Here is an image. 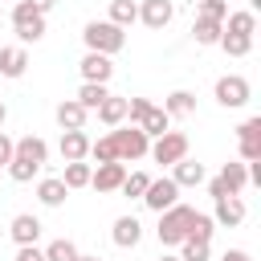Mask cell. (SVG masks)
<instances>
[{
    "instance_id": "ee69618b",
    "label": "cell",
    "mask_w": 261,
    "mask_h": 261,
    "mask_svg": "<svg viewBox=\"0 0 261 261\" xmlns=\"http://www.w3.org/2000/svg\"><path fill=\"white\" fill-rule=\"evenodd\" d=\"M159 261H179V257H171V253H163V257H159Z\"/></svg>"
},
{
    "instance_id": "d590c367",
    "label": "cell",
    "mask_w": 261,
    "mask_h": 261,
    "mask_svg": "<svg viewBox=\"0 0 261 261\" xmlns=\"http://www.w3.org/2000/svg\"><path fill=\"white\" fill-rule=\"evenodd\" d=\"M196 16H212V20H224L228 16V4L224 0H200V12Z\"/></svg>"
},
{
    "instance_id": "e575fe53",
    "label": "cell",
    "mask_w": 261,
    "mask_h": 261,
    "mask_svg": "<svg viewBox=\"0 0 261 261\" xmlns=\"http://www.w3.org/2000/svg\"><path fill=\"white\" fill-rule=\"evenodd\" d=\"M179 261H208V241H179Z\"/></svg>"
},
{
    "instance_id": "8fae6325",
    "label": "cell",
    "mask_w": 261,
    "mask_h": 261,
    "mask_svg": "<svg viewBox=\"0 0 261 261\" xmlns=\"http://www.w3.org/2000/svg\"><path fill=\"white\" fill-rule=\"evenodd\" d=\"M122 179H126V163H98L94 171H90V188H98V192H118L122 188Z\"/></svg>"
},
{
    "instance_id": "9c48e42d",
    "label": "cell",
    "mask_w": 261,
    "mask_h": 261,
    "mask_svg": "<svg viewBox=\"0 0 261 261\" xmlns=\"http://www.w3.org/2000/svg\"><path fill=\"white\" fill-rule=\"evenodd\" d=\"M175 200H179V184H175L171 175L151 179V184H147V192H143V204H147L151 212H163V208H171Z\"/></svg>"
},
{
    "instance_id": "836d02e7",
    "label": "cell",
    "mask_w": 261,
    "mask_h": 261,
    "mask_svg": "<svg viewBox=\"0 0 261 261\" xmlns=\"http://www.w3.org/2000/svg\"><path fill=\"white\" fill-rule=\"evenodd\" d=\"M90 159H98V163H114V159H118V155H114V139H110V135L90 139Z\"/></svg>"
},
{
    "instance_id": "4fadbf2b",
    "label": "cell",
    "mask_w": 261,
    "mask_h": 261,
    "mask_svg": "<svg viewBox=\"0 0 261 261\" xmlns=\"http://www.w3.org/2000/svg\"><path fill=\"white\" fill-rule=\"evenodd\" d=\"M212 220H216L220 228H237V224L245 220V200H241V196H216Z\"/></svg>"
},
{
    "instance_id": "ba28073f",
    "label": "cell",
    "mask_w": 261,
    "mask_h": 261,
    "mask_svg": "<svg viewBox=\"0 0 261 261\" xmlns=\"http://www.w3.org/2000/svg\"><path fill=\"white\" fill-rule=\"evenodd\" d=\"M147 155H151L155 163L171 167V163H179V159L188 155V135H184V130H163V135L147 147Z\"/></svg>"
},
{
    "instance_id": "6da1fadb",
    "label": "cell",
    "mask_w": 261,
    "mask_h": 261,
    "mask_svg": "<svg viewBox=\"0 0 261 261\" xmlns=\"http://www.w3.org/2000/svg\"><path fill=\"white\" fill-rule=\"evenodd\" d=\"M49 163V143L41 135H24V139H12V159H8V175L16 184H29L41 167Z\"/></svg>"
},
{
    "instance_id": "8d00e7d4",
    "label": "cell",
    "mask_w": 261,
    "mask_h": 261,
    "mask_svg": "<svg viewBox=\"0 0 261 261\" xmlns=\"http://www.w3.org/2000/svg\"><path fill=\"white\" fill-rule=\"evenodd\" d=\"M12 261H45V253L37 245H16V257Z\"/></svg>"
},
{
    "instance_id": "9a60e30c",
    "label": "cell",
    "mask_w": 261,
    "mask_h": 261,
    "mask_svg": "<svg viewBox=\"0 0 261 261\" xmlns=\"http://www.w3.org/2000/svg\"><path fill=\"white\" fill-rule=\"evenodd\" d=\"M57 151H61L65 163H73V159H90V135H86V130H61Z\"/></svg>"
},
{
    "instance_id": "60d3db41",
    "label": "cell",
    "mask_w": 261,
    "mask_h": 261,
    "mask_svg": "<svg viewBox=\"0 0 261 261\" xmlns=\"http://www.w3.org/2000/svg\"><path fill=\"white\" fill-rule=\"evenodd\" d=\"M4 118H8V106H4V102H0V126H4Z\"/></svg>"
},
{
    "instance_id": "44dd1931",
    "label": "cell",
    "mask_w": 261,
    "mask_h": 261,
    "mask_svg": "<svg viewBox=\"0 0 261 261\" xmlns=\"http://www.w3.org/2000/svg\"><path fill=\"white\" fill-rule=\"evenodd\" d=\"M65 196H69V188L61 184V175H45V179L37 184V200H41L45 208H61Z\"/></svg>"
},
{
    "instance_id": "ffe728a7",
    "label": "cell",
    "mask_w": 261,
    "mask_h": 261,
    "mask_svg": "<svg viewBox=\"0 0 261 261\" xmlns=\"http://www.w3.org/2000/svg\"><path fill=\"white\" fill-rule=\"evenodd\" d=\"M24 69H29L24 45H4V49H0V73H4V77H24Z\"/></svg>"
},
{
    "instance_id": "52a82bcc",
    "label": "cell",
    "mask_w": 261,
    "mask_h": 261,
    "mask_svg": "<svg viewBox=\"0 0 261 261\" xmlns=\"http://www.w3.org/2000/svg\"><path fill=\"white\" fill-rule=\"evenodd\" d=\"M216 102L224 106V110H241L249 98H253V86L241 77V73H224V77H216Z\"/></svg>"
},
{
    "instance_id": "f35d334b",
    "label": "cell",
    "mask_w": 261,
    "mask_h": 261,
    "mask_svg": "<svg viewBox=\"0 0 261 261\" xmlns=\"http://www.w3.org/2000/svg\"><path fill=\"white\" fill-rule=\"evenodd\" d=\"M220 261H253V257H249L245 249H224V257H220Z\"/></svg>"
},
{
    "instance_id": "b9f144b4",
    "label": "cell",
    "mask_w": 261,
    "mask_h": 261,
    "mask_svg": "<svg viewBox=\"0 0 261 261\" xmlns=\"http://www.w3.org/2000/svg\"><path fill=\"white\" fill-rule=\"evenodd\" d=\"M257 8H261V0H249V12H257Z\"/></svg>"
},
{
    "instance_id": "7a4b0ae2",
    "label": "cell",
    "mask_w": 261,
    "mask_h": 261,
    "mask_svg": "<svg viewBox=\"0 0 261 261\" xmlns=\"http://www.w3.org/2000/svg\"><path fill=\"white\" fill-rule=\"evenodd\" d=\"M192 204H171V208H163L159 212V228H155V237H159V245L163 249H171V245H179L184 237H188V224H192Z\"/></svg>"
},
{
    "instance_id": "d6a6232c",
    "label": "cell",
    "mask_w": 261,
    "mask_h": 261,
    "mask_svg": "<svg viewBox=\"0 0 261 261\" xmlns=\"http://www.w3.org/2000/svg\"><path fill=\"white\" fill-rule=\"evenodd\" d=\"M41 253H45V261H73V257H77V245L65 241V237H57V241H49Z\"/></svg>"
},
{
    "instance_id": "277c9868",
    "label": "cell",
    "mask_w": 261,
    "mask_h": 261,
    "mask_svg": "<svg viewBox=\"0 0 261 261\" xmlns=\"http://www.w3.org/2000/svg\"><path fill=\"white\" fill-rule=\"evenodd\" d=\"M12 29H16V41H20V45L41 41V37H45V12H37L29 0H16V4H12Z\"/></svg>"
},
{
    "instance_id": "5bb4252c",
    "label": "cell",
    "mask_w": 261,
    "mask_h": 261,
    "mask_svg": "<svg viewBox=\"0 0 261 261\" xmlns=\"http://www.w3.org/2000/svg\"><path fill=\"white\" fill-rule=\"evenodd\" d=\"M77 69H82V82H110L114 77V61L106 53H86Z\"/></svg>"
},
{
    "instance_id": "d6986e66",
    "label": "cell",
    "mask_w": 261,
    "mask_h": 261,
    "mask_svg": "<svg viewBox=\"0 0 261 261\" xmlns=\"http://www.w3.org/2000/svg\"><path fill=\"white\" fill-rule=\"evenodd\" d=\"M110 237H114V245H118V249H135V245L143 241V224H139L135 216H118V220H114V228H110Z\"/></svg>"
},
{
    "instance_id": "f1b7e54d",
    "label": "cell",
    "mask_w": 261,
    "mask_h": 261,
    "mask_svg": "<svg viewBox=\"0 0 261 261\" xmlns=\"http://www.w3.org/2000/svg\"><path fill=\"white\" fill-rule=\"evenodd\" d=\"M135 20H139V4H135V0H110V24L126 29V24H135Z\"/></svg>"
},
{
    "instance_id": "603a6c76",
    "label": "cell",
    "mask_w": 261,
    "mask_h": 261,
    "mask_svg": "<svg viewBox=\"0 0 261 261\" xmlns=\"http://www.w3.org/2000/svg\"><path fill=\"white\" fill-rule=\"evenodd\" d=\"M94 114H98V122H106V126H122V122H126V98L106 94V98H102V106H98Z\"/></svg>"
},
{
    "instance_id": "7402d4cb",
    "label": "cell",
    "mask_w": 261,
    "mask_h": 261,
    "mask_svg": "<svg viewBox=\"0 0 261 261\" xmlns=\"http://www.w3.org/2000/svg\"><path fill=\"white\" fill-rule=\"evenodd\" d=\"M139 130H143L147 139H159L163 130H171V114H167L163 106H147V114L139 118Z\"/></svg>"
},
{
    "instance_id": "30bf717a",
    "label": "cell",
    "mask_w": 261,
    "mask_h": 261,
    "mask_svg": "<svg viewBox=\"0 0 261 261\" xmlns=\"http://www.w3.org/2000/svg\"><path fill=\"white\" fill-rule=\"evenodd\" d=\"M237 151H241V163L261 159V118H245L237 126Z\"/></svg>"
},
{
    "instance_id": "2e32d148",
    "label": "cell",
    "mask_w": 261,
    "mask_h": 261,
    "mask_svg": "<svg viewBox=\"0 0 261 261\" xmlns=\"http://www.w3.org/2000/svg\"><path fill=\"white\" fill-rule=\"evenodd\" d=\"M8 237H12L16 245H37V241H41V220H37L33 212H20V216H12Z\"/></svg>"
},
{
    "instance_id": "e0dca14e",
    "label": "cell",
    "mask_w": 261,
    "mask_h": 261,
    "mask_svg": "<svg viewBox=\"0 0 261 261\" xmlns=\"http://www.w3.org/2000/svg\"><path fill=\"white\" fill-rule=\"evenodd\" d=\"M53 114H57V126H61V130H86V114H90V110H86L77 98H65Z\"/></svg>"
},
{
    "instance_id": "7bdbcfd3",
    "label": "cell",
    "mask_w": 261,
    "mask_h": 261,
    "mask_svg": "<svg viewBox=\"0 0 261 261\" xmlns=\"http://www.w3.org/2000/svg\"><path fill=\"white\" fill-rule=\"evenodd\" d=\"M73 261H102V257H82V253H77V257H73Z\"/></svg>"
},
{
    "instance_id": "d4e9b609",
    "label": "cell",
    "mask_w": 261,
    "mask_h": 261,
    "mask_svg": "<svg viewBox=\"0 0 261 261\" xmlns=\"http://www.w3.org/2000/svg\"><path fill=\"white\" fill-rule=\"evenodd\" d=\"M220 33H224V20H212V16H196V24H192L196 45H216Z\"/></svg>"
},
{
    "instance_id": "4dcf8cb0",
    "label": "cell",
    "mask_w": 261,
    "mask_h": 261,
    "mask_svg": "<svg viewBox=\"0 0 261 261\" xmlns=\"http://www.w3.org/2000/svg\"><path fill=\"white\" fill-rule=\"evenodd\" d=\"M147 184H151V175L147 171H126V179H122V196L126 200H143V192H147Z\"/></svg>"
},
{
    "instance_id": "ac0fdd59",
    "label": "cell",
    "mask_w": 261,
    "mask_h": 261,
    "mask_svg": "<svg viewBox=\"0 0 261 261\" xmlns=\"http://www.w3.org/2000/svg\"><path fill=\"white\" fill-rule=\"evenodd\" d=\"M171 179L179 184V188H200L208 175H204V163H196V159H179V163H171Z\"/></svg>"
},
{
    "instance_id": "7c38bea8",
    "label": "cell",
    "mask_w": 261,
    "mask_h": 261,
    "mask_svg": "<svg viewBox=\"0 0 261 261\" xmlns=\"http://www.w3.org/2000/svg\"><path fill=\"white\" fill-rule=\"evenodd\" d=\"M171 16H175V4H171V0H143V4H139V20H143L147 29H155V33L167 29Z\"/></svg>"
},
{
    "instance_id": "484cf974",
    "label": "cell",
    "mask_w": 261,
    "mask_h": 261,
    "mask_svg": "<svg viewBox=\"0 0 261 261\" xmlns=\"http://www.w3.org/2000/svg\"><path fill=\"white\" fill-rule=\"evenodd\" d=\"M90 163L86 159H73V163H65V175H61V184L69 188V192H77V188H90Z\"/></svg>"
},
{
    "instance_id": "cb8c5ba5",
    "label": "cell",
    "mask_w": 261,
    "mask_h": 261,
    "mask_svg": "<svg viewBox=\"0 0 261 261\" xmlns=\"http://www.w3.org/2000/svg\"><path fill=\"white\" fill-rule=\"evenodd\" d=\"M163 110L171 118H188V114H196V94L192 90H171L167 102H163Z\"/></svg>"
},
{
    "instance_id": "ab89813d",
    "label": "cell",
    "mask_w": 261,
    "mask_h": 261,
    "mask_svg": "<svg viewBox=\"0 0 261 261\" xmlns=\"http://www.w3.org/2000/svg\"><path fill=\"white\" fill-rule=\"evenodd\" d=\"M29 4H33V8H37V12H49V8H53V4H57V0H29Z\"/></svg>"
},
{
    "instance_id": "5b68a950",
    "label": "cell",
    "mask_w": 261,
    "mask_h": 261,
    "mask_svg": "<svg viewBox=\"0 0 261 261\" xmlns=\"http://www.w3.org/2000/svg\"><path fill=\"white\" fill-rule=\"evenodd\" d=\"M110 139H114V155H118V163H135V159H143L147 147H151V139H147L139 126H114Z\"/></svg>"
},
{
    "instance_id": "83f0119b",
    "label": "cell",
    "mask_w": 261,
    "mask_h": 261,
    "mask_svg": "<svg viewBox=\"0 0 261 261\" xmlns=\"http://www.w3.org/2000/svg\"><path fill=\"white\" fill-rule=\"evenodd\" d=\"M106 94H110V90H106V82H82V86H77V94H73V98H77V102H82V106H86V110H98V106H102V98H106Z\"/></svg>"
},
{
    "instance_id": "4316f807",
    "label": "cell",
    "mask_w": 261,
    "mask_h": 261,
    "mask_svg": "<svg viewBox=\"0 0 261 261\" xmlns=\"http://www.w3.org/2000/svg\"><path fill=\"white\" fill-rule=\"evenodd\" d=\"M224 33H245V37H253V33H257V12H249V8L228 12V16H224Z\"/></svg>"
},
{
    "instance_id": "8992f818",
    "label": "cell",
    "mask_w": 261,
    "mask_h": 261,
    "mask_svg": "<svg viewBox=\"0 0 261 261\" xmlns=\"http://www.w3.org/2000/svg\"><path fill=\"white\" fill-rule=\"evenodd\" d=\"M249 188V171H245V163H224L212 179H208V196L216 200V196H241Z\"/></svg>"
},
{
    "instance_id": "3957f363",
    "label": "cell",
    "mask_w": 261,
    "mask_h": 261,
    "mask_svg": "<svg viewBox=\"0 0 261 261\" xmlns=\"http://www.w3.org/2000/svg\"><path fill=\"white\" fill-rule=\"evenodd\" d=\"M82 41H86L90 53H106V57H114V53L126 45V33H122L118 24H110V20H90V24L82 29Z\"/></svg>"
},
{
    "instance_id": "1f68e13d",
    "label": "cell",
    "mask_w": 261,
    "mask_h": 261,
    "mask_svg": "<svg viewBox=\"0 0 261 261\" xmlns=\"http://www.w3.org/2000/svg\"><path fill=\"white\" fill-rule=\"evenodd\" d=\"M212 232H216V220H212V216H204V212H192L188 237H192V241H212ZM188 237H184V241H188Z\"/></svg>"
},
{
    "instance_id": "f546056e",
    "label": "cell",
    "mask_w": 261,
    "mask_h": 261,
    "mask_svg": "<svg viewBox=\"0 0 261 261\" xmlns=\"http://www.w3.org/2000/svg\"><path fill=\"white\" fill-rule=\"evenodd\" d=\"M228 57H245L249 49H253V37H245V33H220V41H216Z\"/></svg>"
},
{
    "instance_id": "74e56055",
    "label": "cell",
    "mask_w": 261,
    "mask_h": 261,
    "mask_svg": "<svg viewBox=\"0 0 261 261\" xmlns=\"http://www.w3.org/2000/svg\"><path fill=\"white\" fill-rule=\"evenodd\" d=\"M8 159H12V139L0 130V167H8Z\"/></svg>"
}]
</instances>
